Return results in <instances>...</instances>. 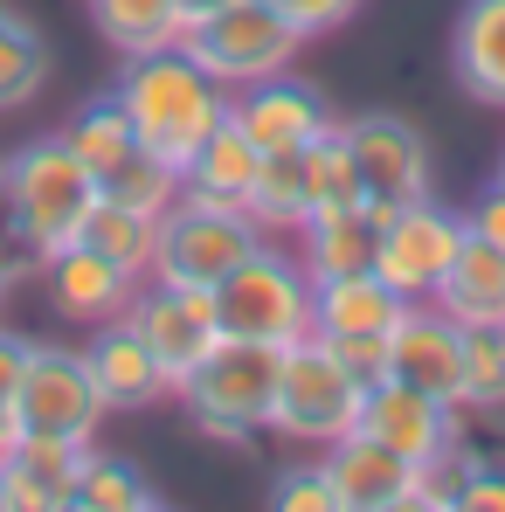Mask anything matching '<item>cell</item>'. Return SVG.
<instances>
[{
  "instance_id": "cell-1",
  "label": "cell",
  "mask_w": 505,
  "mask_h": 512,
  "mask_svg": "<svg viewBox=\"0 0 505 512\" xmlns=\"http://www.w3.org/2000/svg\"><path fill=\"white\" fill-rule=\"evenodd\" d=\"M90 201H97V180L70 153L63 132H42L0 160V236L28 270H42L49 256H63L84 236Z\"/></svg>"
},
{
  "instance_id": "cell-2",
  "label": "cell",
  "mask_w": 505,
  "mask_h": 512,
  "mask_svg": "<svg viewBox=\"0 0 505 512\" xmlns=\"http://www.w3.org/2000/svg\"><path fill=\"white\" fill-rule=\"evenodd\" d=\"M111 97L125 104L139 146L160 153L167 167H187L194 146L229 118V90L215 84L180 42H173V49H153V56H125V70H118Z\"/></svg>"
},
{
  "instance_id": "cell-3",
  "label": "cell",
  "mask_w": 505,
  "mask_h": 512,
  "mask_svg": "<svg viewBox=\"0 0 505 512\" xmlns=\"http://www.w3.org/2000/svg\"><path fill=\"white\" fill-rule=\"evenodd\" d=\"M360 402H367V374L346 367L333 346L312 333V340L277 353V395H270L263 436H277L291 450H326L346 429H360Z\"/></svg>"
},
{
  "instance_id": "cell-4",
  "label": "cell",
  "mask_w": 505,
  "mask_h": 512,
  "mask_svg": "<svg viewBox=\"0 0 505 512\" xmlns=\"http://www.w3.org/2000/svg\"><path fill=\"white\" fill-rule=\"evenodd\" d=\"M215 319L229 340L256 346H298L312 340V277L291 243L263 236L222 284H215Z\"/></svg>"
},
{
  "instance_id": "cell-5",
  "label": "cell",
  "mask_w": 505,
  "mask_h": 512,
  "mask_svg": "<svg viewBox=\"0 0 505 512\" xmlns=\"http://www.w3.org/2000/svg\"><path fill=\"white\" fill-rule=\"evenodd\" d=\"M277 353L284 346H256V340H229L180 381V409H187V423L201 429L208 443H236V450H250L256 436H263V416H270V395H277Z\"/></svg>"
},
{
  "instance_id": "cell-6",
  "label": "cell",
  "mask_w": 505,
  "mask_h": 512,
  "mask_svg": "<svg viewBox=\"0 0 505 512\" xmlns=\"http://www.w3.org/2000/svg\"><path fill=\"white\" fill-rule=\"evenodd\" d=\"M263 243V229H256L243 208H229V201H201V194H187L180 187V201H173L167 215H160V236H153V284H180V291H215L243 256Z\"/></svg>"
},
{
  "instance_id": "cell-7",
  "label": "cell",
  "mask_w": 505,
  "mask_h": 512,
  "mask_svg": "<svg viewBox=\"0 0 505 512\" xmlns=\"http://www.w3.org/2000/svg\"><path fill=\"white\" fill-rule=\"evenodd\" d=\"M180 49H187L222 90H243V84H263V77L291 70L298 49H305V35H298L270 0H229V7H215V14H201V21H187Z\"/></svg>"
},
{
  "instance_id": "cell-8",
  "label": "cell",
  "mask_w": 505,
  "mask_h": 512,
  "mask_svg": "<svg viewBox=\"0 0 505 512\" xmlns=\"http://www.w3.org/2000/svg\"><path fill=\"white\" fill-rule=\"evenodd\" d=\"M7 409H14L21 436L97 443V429H104V395H97V381H90L84 346L35 340L28 346V367H21V388H14Z\"/></svg>"
},
{
  "instance_id": "cell-9",
  "label": "cell",
  "mask_w": 505,
  "mask_h": 512,
  "mask_svg": "<svg viewBox=\"0 0 505 512\" xmlns=\"http://www.w3.org/2000/svg\"><path fill=\"white\" fill-rule=\"evenodd\" d=\"M402 312H409V298L388 291L374 270H346V277L312 284V333L333 346L346 367H360L367 381L388 374V340H395Z\"/></svg>"
},
{
  "instance_id": "cell-10",
  "label": "cell",
  "mask_w": 505,
  "mask_h": 512,
  "mask_svg": "<svg viewBox=\"0 0 505 512\" xmlns=\"http://www.w3.org/2000/svg\"><path fill=\"white\" fill-rule=\"evenodd\" d=\"M464 208H450V201H436V194H422L409 208H395V215H381V243H374V277L388 284V291H402L409 305H422L436 284H443V270H450V256L464 250Z\"/></svg>"
},
{
  "instance_id": "cell-11",
  "label": "cell",
  "mask_w": 505,
  "mask_h": 512,
  "mask_svg": "<svg viewBox=\"0 0 505 512\" xmlns=\"http://www.w3.org/2000/svg\"><path fill=\"white\" fill-rule=\"evenodd\" d=\"M346 146H353V173H360V194L374 215H395L422 194H436V160H429V139H422L409 118L395 111H360V118H339Z\"/></svg>"
},
{
  "instance_id": "cell-12",
  "label": "cell",
  "mask_w": 505,
  "mask_h": 512,
  "mask_svg": "<svg viewBox=\"0 0 505 512\" xmlns=\"http://www.w3.org/2000/svg\"><path fill=\"white\" fill-rule=\"evenodd\" d=\"M132 326H139V340L153 346V360H160V374H167V388L180 395V381L222 346V319H215V291H180V284H139L132 291V312H125Z\"/></svg>"
},
{
  "instance_id": "cell-13",
  "label": "cell",
  "mask_w": 505,
  "mask_h": 512,
  "mask_svg": "<svg viewBox=\"0 0 505 512\" xmlns=\"http://www.w3.org/2000/svg\"><path fill=\"white\" fill-rule=\"evenodd\" d=\"M360 429L381 436L388 450H402L409 464H457V457H464V429L471 423H464V409H450V402L422 395V388H409V381L381 374V381H367Z\"/></svg>"
},
{
  "instance_id": "cell-14",
  "label": "cell",
  "mask_w": 505,
  "mask_h": 512,
  "mask_svg": "<svg viewBox=\"0 0 505 512\" xmlns=\"http://www.w3.org/2000/svg\"><path fill=\"white\" fill-rule=\"evenodd\" d=\"M229 118L250 132L263 153H298V146L326 139V132L339 125L333 104H326V90L312 84V77H291V70H277V77H263V84L229 90Z\"/></svg>"
},
{
  "instance_id": "cell-15",
  "label": "cell",
  "mask_w": 505,
  "mask_h": 512,
  "mask_svg": "<svg viewBox=\"0 0 505 512\" xmlns=\"http://www.w3.org/2000/svg\"><path fill=\"white\" fill-rule=\"evenodd\" d=\"M90 381H97V395H104V416H146V409H160L173 402L167 374H160V360H153V346L139 340V326L118 312V319H104V326H90Z\"/></svg>"
},
{
  "instance_id": "cell-16",
  "label": "cell",
  "mask_w": 505,
  "mask_h": 512,
  "mask_svg": "<svg viewBox=\"0 0 505 512\" xmlns=\"http://www.w3.org/2000/svg\"><path fill=\"white\" fill-rule=\"evenodd\" d=\"M388 374L457 409V395H464V326L443 319L429 298L409 305L402 326H395V340H388Z\"/></svg>"
},
{
  "instance_id": "cell-17",
  "label": "cell",
  "mask_w": 505,
  "mask_h": 512,
  "mask_svg": "<svg viewBox=\"0 0 505 512\" xmlns=\"http://www.w3.org/2000/svg\"><path fill=\"white\" fill-rule=\"evenodd\" d=\"M42 284H49V305H56L70 326H104V319L132 312V291H139L146 277H132L125 263H111V256L90 250V243H70L63 256L42 263Z\"/></svg>"
},
{
  "instance_id": "cell-18",
  "label": "cell",
  "mask_w": 505,
  "mask_h": 512,
  "mask_svg": "<svg viewBox=\"0 0 505 512\" xmlns=\"http://www.w3.org/2000/svg\"><path fill=\"white\" fill-rule=\"evenodd\" d=\"M90 443H56V436H21L14 457L0 464L7 512H77V471Z\"/></svg>"
},
{
  "instance_id": "cell-19",
  "label": "cell",
  "mask_w": 505,
  "mask_h": 512,
  "mask_svg": "<svg viewBox=\"0 0 505 512\" xmlns=\"http://www.w3.org/2000/svg\"><path fill=\"white\" fill-rule=\"evenodd\" d=\"M429 305L443 319H457L464 333L471 326H505V250H492L485 236H464V250L450 256V270L429 291Z\"/></svg>"
},
{
  "instance_id": "cell-20",
  "label": "cell",
  "mask_w": 505,
  "mask_h": 512,
  "mask_svg": "<svg viewBox=\"0 0 505 512\" xmlns=\"http://www.w3.org/2000/svg\"><path fill=\"white\" fill-rule=\"evenodd\" d=\"M374 243H381V215L367 208V201H353V208H319L298 236H291V250L305 263V277L319 284V277H346V270H374Z\"/></svg>"
},
{
  "instance_id": "cell-21",
  "label": "cell",
  "mask_w": 505,
  "mask_h": 512,
  "mask_svg": "<svg viewBox=\"0 0 505 512\" xmlns=\"http://www.w3.org/2000/svg\"><path fill=\"white\" fill-rule=\"evenodd\" d=\"M256 173H263V146H256L236 118H222V125L194 146V160L180 167V187L201 194V201H229V208H243L250 187H256ZM243 215H250V208H243Z\"/></svg>"
},
{
  "instance_id": "cell-22",
  "label": "cell",
  "mask_w": 505,
  "mask_h": 512,
  "mask_svg": "<svg viewBox=\"0 0 505 512\" xmlns=\"http://www.w3.org/2000/svg\"><path fill=\"white\" fill-rule=\"evenodd\" d=\"M450 70L478 104L505 111V0H464L450 35Z\"/></svg>"
},
{
  "instance_id": "cell-23",
  "label": "cell",
  "mask_w": 505,
  "mask_h": 512,
  "mask_svg": "<svg viewBox=\"0 0 505 512\" xmlns=\"http://www.w3.org/2000/svg\"><path fill=\"white\" fill-rule=\"evenodd\" d=\"M250 222L263 236H277V243H291L305 222H312V173H305V146L298 153H263V173H256L250 187Z\"/></svg>"
},
{
  "instance_id": "cell-24",
  "label": "cell",
  "mask_w": 505,
  "mask_h": 512,
  "mask_svg": "<svg viewBox=\"0 0 505 512\" xmlns=\"http://www.w3.org/2000/svg\"><path fill=\"white\" fill-rule=\"evenodd\" d=\"M49 77H56V49H49V35H42L21 7L0 0V111L35 104V97L49 90Z\"/></svg>"
},
{
  "instance_id": "cell-25",
  "label": "cell",
  "mask_w": 505,
  "mask_h": 512,
  "mask_svg": "<svg viewBox=\"0 0 505 512\" xmlns=\"http://www.w3.org/2000/svg\"><path fill=\"white\" fill-rule=\"evenodd\" d=\"M63 139H70V153L90 167L97 187H104L111 173L139 153V132H132V118H125V104H118L111 90H104V97H90V104H77V118L63 125Z\"/></svg>"
},
{
  "instance_id": "cell-26",
  "label": "cell",
  "mask_w": 505,
  "mask_h": 512,
  "mask_svg": "<svg viewBox=\"0 0 505 512\" xmlns=\"http://www.w3.org/2000/svg\"><path fill=\"white\" fill-rule=\"evenodd\" d=\"M160 485L132 464V457H111V450H84V471H77V512H160Z\"/></svg>"
},
{
  "instance_id": "cell-27",
  "label": "cell",
  "mask_w": 505,
  "mask_h": 512,
  "mask_svg": "<svg viewBox=\"0 0 505 512\" xmlns=\"http://www.w3.org/2000/svg\"><path fill=\"white\" fill-rule=\"evenodd\" d=\"M90 21L118 56H153V49H173L187 35L173 0H90Z\"/></svg>"
},
{
  "instance_id": "cell-28",
  "label": "cell",
  "mask_w": 505,
  "mask_h": 512,
  "mask_svg": "<svg viewBox=\"0 0 505 512\" xmlns=\"http://www.w3.org/2000/svg\"><path fill=\"white\" fill-rule=\"evenodd\" d=\"M153 236H160V215H139V208H125V201H111V194H97L84 215V236L90 250H104L111 263H125L132 277H146L153 270Z\"/></svg>"
},
{
  "instance_id": "cell-29",
  "label": "cell",
  "mask_w": 505,
  "mask_h": 512,
  "mask_svg": "<svg viewBox=\"0 0 505 512\" xmlns=\"http://www.w3.org/2000/svg\"><path fill=\"white\" fill-rule=\"evenodd\" d=\"M464 423L505 429V326H471L464 333Z\"/></svg>"
},
{
  "instance_id": "cell-30",
  "label": "cell",
  "mask_w": 505,
  "mask_h": 512,
  "mask_svg": "<svg viewBox=\"0 0 505 512\" xmlns=\"http://www.w3.org/2000/svg\"><path fill=\"white\" fill-rule=\"evenodd\" d=\"M97 194H111V201H125V208H139V215H167L173 201H180V167H167L160 153H132L125 167L111 173Z\"/></svg>"
},
{
  "instance_id": "cell-31",
  "label": "cell",
  "mask_w": 505,
  "mask_h": 512,
  "mask_svg": "<svg viewBox=\"0 0 505 512\" xmlns=\"http://www.w3.org/2000/svg\"><path fill=\"white\" fill-rule=\"evenodd\" d=\"M270 506H277V512H339L333 478H326L319 450H312L305 464H284V471L270 478Z\"/></svg>"
},
{
  "instance_id": "cell-32",
  "label": "cell",
  "mask_w": 505,
  "mask_h": 512,
  "mask_svg": "<svg viewBox=\"0 0 505 512\" xmlns=\"http://www.w3.org/2000/svg\"><path fill=\"white\" fill-rule=\"evenodd\" d=\"M305 42H319V35H333V28H346L353 14H360V0H270Z\"/></svg>"
},
{
  "instance_id": "cell-33",
  "label": "cell",
  "mask_w": 505,
  "mask_h": 512,
  "mask_svg": "<svg viewBox=\"0 0 505 512\" xmlns=\"http://www.w3.org/2000/svg\"><path fill=\"white\" fill-rule=\"evenodd\" d=\"M457 512H505V464L464 457V478H457Z\"/></svg>"
},
{
  "instance_id": "cell-34",
  "label": "cell",
  "mask_w": 505,
  "mask_h": 512,
  "mask_svg": "<svg viewBox=\"0 0 505 512\" xmlns=\"http://www.w3.org/2000/svg\"><path fill=\"white\" fill-rule=\"evenodd\" d=\"M464 229H471V236H485L492 250H505V187H499V180L464 208Z\"/></svg>"
},
{
  "instance_id": "cell-35",
  "label": "cell",
  "mask_w": 505,
  "mask_h": 512,
  "mask_svg": "<svg viewBox=\"0 0 505 512\" xmlns=\"http://www.w3.org/2000/svg\"><path fill=\"white\" fill-rule=\"evenodd\" d=\"M28 333H14V326H0V402H14V388H21V367H28Z\"/></svg>"
},
{
  "instance_id": "cell-36",
  "label": "cell",
  "mask_w": 505,
  "mask_h": 512,
  "mask_svg": "<svg viewBox=\"0 0 505 512\" xmlns=\"http://www.w3.org/2000/svg\"><path fill=\"white\" fill-rule=\"evenodd\" d=\"M14 443H21V423H14V409H7V402H0V464H7V457H14Z\"/></svg>"
},
{
  "instance_id": "cell-37",
  "label": "cell",
  "mask_w": 505,
  "mask_h": 512,
  "mask_svg": "<svg viewBox=\"0 0 505 512\" xmlns=\"http://www.w3.org/2000/svg\"><path fill=\"white\" fill-rule=\"evenodd\" d=\"M173 7H180V28H187V21H201V14H215V7H229V0H173Z\"/></svg>"
},
{
  "instance_id": "cell-38",
  "label": "cell",
  "mask_w": 505,
  "mask_h": 512,
  "mask_svg": "<svg viewBox=\"0 0 505 512\" xmlns=\"http://www.w3.org/2000/svg\"><path fill=\"white\" fill-rule=\"evenodd\" d=\"M7 284H14V270H7V263H0V305H7Z\"/></svg>"
},
{
  "instance_id": "cell-39",
  "label": "cell",
  "mask_w": 505,
  "mask_h": 512,
  "mask_svg": "<svg viewBox=\"0 0 505 512\" xmlns=\"http://www.w3.org/2000/svg\"><path fill=\"white\" fill-rule=\"evenodd\" d=\"M492 180H499V187H505V153H499V173H492Z\"/></svg>"
},
{
  "instance_id": "cell-40",
  "label": "cell",
  "mask_w": 505,
  "mask_h": 512,
  "mask_svg": "<svg viewBox=\"0 0 505 512\" xmlns=\"http://www.w3.org/2000/svg\"><path fill=\"white\" fill-rule=\"evenodd\" d=\"M0 512H7V485H0Z\"/></svg>"
}]
</instances>
